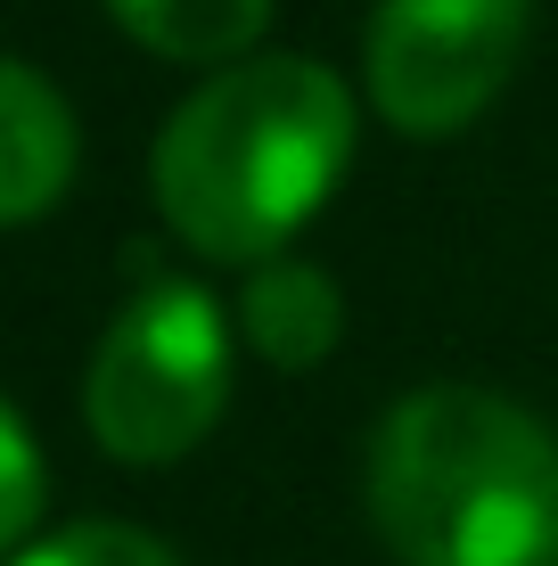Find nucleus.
I'll use <instances>...</instances> for the list:
<instances>
[{
	"label": "nucleus",
	"mask_w": 558,
	"mask_h": 566,
	"mask_svg": "<svg viewBox=\"0 0 558 566\" xmlns=\"http://www.w3.org/2000/svg\"><path fill=\"white\" fill-rule=\"evenodd\" d=\"M354 165V91L320 57H239L157 132L148 181L206 263H272Z\"/></svg>",
	"instance_id": "obj_1"
},
{
	"label": "nucleus",
	"mask_w": 558,
	"mask_h": 566,
	"mask_svg": "<svg viewBox=\"0 0 558 566\" xmlns=\"http://www.w3.org/2000/svg\"><path fill=\"white\" fill-rule=\"evenodd\" d=\"M402 566H558V436L493 386H419L361 452Z\"/></svg>",
	"instance_id": "obj_2"
},
{
	"label": "nucleus",
	"mask_w": 558,
	"mask_h": 566,
	"mask_svg": "<svg viewBox=\"0 0 558 566\" xmlns=\"http://www.w3.org/2000/svg\"><path fill=\"white\" fill-rule=\"evenodd\" d=\"M230 402V321L198 280H140L83 369V427L107 460L165 468L214 436Z\"/></svg>",
	"instance_id": "obj_3"
},
{
	"label": "nucleus",
	"mask_w": 558,
	"mask_h": 566,
	"mask_svg": "<svg viewBox=\"0 0 558 566\" xmlns=\"http://www.w3.org/2000/svg\"><path fill=\"white\" fill-rule=\"evenodd\" d=\"M534 0H378L370 17V99L411 140H452L502 99L526 57Z\"/></svg>",
	"instance_id": "obj_4"
},
{
	"label": "nucleus",
	"mask_w": 558,
	"mask_h": 566,
	"mask_svg": "<svg viewBox=\"0 0 558 566\" xmlns=\"http://www.w3.org/2000/svg\"><path fill=\"white\" fill-rule=\"evenodd\" d=\"M74 181V115L33 66L0 57V230L33 222Z\"/></svg>",
	"instance_id": "obj_5"
},
{
	"label": "nucleus",
	"mask_w": 558,
	"mask_h": 566,
	"mask_svg": "<svg viewBox=\"0 0 558 566\" xmlns=\"http://www.w3.org/2000/svg\"><path fill=\"white\" fill-rule=\"evenodd\" d=\"M239 328L272 369H313V361H329L337 337H345V296H337V280L320 263L272 255V263L246 271V287H239Z\"/></svg>",
	"instance_id": "obj_6"
},
{
	"label": "nucleus",
	"mask_w": 558,
	"mask_h": 566,
	"mask_svg": "<svg viewBox=\"0 0 558 566\" xmlns=\"http://www.w3.org/2000/svg\"><path fill=\"white\" fill-rule=\"evenodd\" d=\"M107 17L172 66H239L272 25V0H107Z\"/></svg>",
	"instance_id": "obj_7"
},
{
	"label": "nucleus",
	"mask_w": 558,
	"mask_h": 566,
	"mask_svg": "<svg viewBox=\"0 0 558 566\" xmlns=\"http://www.w3.org/2000/svg\"><path fill=\"white\" fill-rule=\"evenodd\" d=\"M9 566H181V558L157 534H140V525H66V534L17 551Z\"/></svg>",
	"instance_id": "obj_8"
},
{
	"label": "nucleus",
	"mask_w": 558,
	"mask_h": 566,
	"mask_svg": "<svg viewBox=\"0 0 558 566\" xmlns=\"http://www.w3.org/2000/svg\"><path fill=\"white\" fill-rule=\"evenodd\" d=\"M33 517H42V452H33L25 419L0 402V551H17Z\"/></svg>",
	"instance_id": "obj_9"
}]
</instances>
